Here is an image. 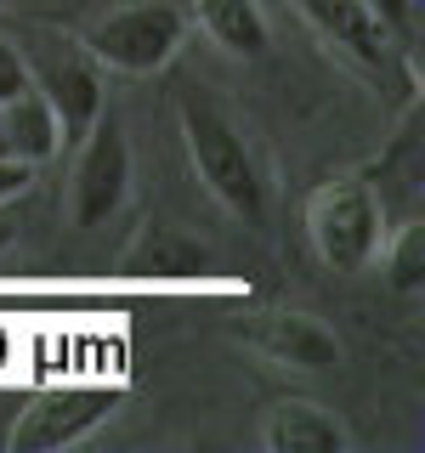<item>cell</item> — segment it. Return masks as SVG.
<instances>
[{
    "label": "cell",
    "mask_w": 425,
    "mask_h": 453,
    "mask_svg": "<svg viewBox=\"0 0 425 453\" xmlns=\"http://www.w3.org/2000/svg\"><path fill=\"white\" fill-rule=\"evenodd\" d=\"M97 57L80 46V40H46L35 57H28V85L51 103L57 113V131H63V148L91 131V119L108 108L103 96V74H97Z\"/></svg>",
    "instance_id": "obj_6"
},
{
    "label": "cell",
    "mask_w": 425,
    "mask_h": 453,
    "mask_svg": "<svg viewBox=\"0 0 425 453\" xmlns=\"http://www.w3.org/2000/svg\"><path fill=\"white\" fill-rule=\"evenodd\" d=\"M261 351L267 357H278L283 368H306V374H329L340 368V340L323 318H312V311H278V318L261 323Z\"/></svg>",
    "instance_id": "obj_10"
},
{
    "label": "cell",
    "mask_w": 425,
    "mask_h": 453,
    "mask_svg": "<svg viewBox=\"0 0 425 453\" xmlns=\"http://www.w3.org/2000/svg\"><path fill=\"white\" fill-rule=\"evenodd\" d=\"M176 125H182V148H188L193 176L205 181V193L255 233L267 221V176L255 165V153L244 148L238 125L227 119V108L198 80H182L176 85Z\"/></svg>",
    "instance_id": "obj_1"
},
{
    "label": "cell",
    "mask_w": 425,
    "mask_h": 453,
    "mask_svg": "<svg viewBox=\"0 0 425 453\" xmlns=\"http://www.w3.org/2000/svg\"><path fill=\"white\" fill-rule=\"evenodd\" d=\"M35 188V165L12 159V153H0V204H12V198H23Z\"/></svg>",
    "instance_id": "obj_16"
},
{
    "label": "cell",
    "mask_w": 425,
    "mask_h": 453,
    "mask_svg": "<svg viewBox=\"0 0 425 453\" xmlns=\"http://www.w3.org/2000/svg\"><path fill=\"white\" fill-rule=\"evenodd\" d=\"M182 40H188V12L170 0H136V6H113L85 28L80 46L103 68L120 74H159L176 63Z\"/></svg>",
    "instance_id": "obj_3"
},
{
    "label": "cell",
    "mask_w": 425,
    "mask_h": 453,
    "mask_svg": "<svg viewBox=\"0 0 425 453\" xmlns=\"http://www.w3.org/2000/svg\"><path fill=\"white\" fill-rule=\"evenodd\" d=\"M18 233H23V216L12 204H0V250H12L18 244Z\"/></svg>",
    "instance_id": "obj_17"
},
{
    "label": "cell",
    "mask_w": 425,
    "mask_h": 453,
    "mask_svg": "<svg viewBox=\"0 0 425 453\" xmlns=\"http://www.w3.org/2000/svg\"><path fill=\"white\" fill-rule=\"evenodd\" d=\"M18 91H28V51L0 35V103H12Z\"/></svg>",
    "instance_id": "obj_15"
},
{
    "label": "cell",
    "mask_w": 425,
    "mask_h": 453,
    "mask_svg": "<svg viewBox=\"0 0 425 453\" xmlns=\"http://www.w3.org/2000/svg\"><path fill=\"white\" fill-rule=\"evenodd\" d=\"M420 283H425V221H408L386 250V289L420 295Z\"/></svg>",
    "instance_id": "obj_13"
},
{
    "label": "cell",
    "mask_w": 425,
    "mask_h": 453,
    "mask_svg": "<svg viewBox=\"0 0 425 453\" xmlns=\"http://www.w3.org/2000/svg\"><path fill=\"white\" fill-rule=\"evenodd\" d=\"M0 153H6V136H0Z\"/></svg>",
    "instance_id": "obj_18"
},
{
    "label": "cell",
    "mask_w": 425,
    "mask_h": 453,
    "mask_svg": "<svg viewBox=\"0 0 425 453\" xmlns=\"http://www.w3.org/2000/svg\"><path fill=\"white\" fill-rule=\"evenodd\" d=\"M261 442L273 453H346L352 425L312 396H278L261 414Z\"/></svg>",
    "instance_id": "obj_9"
},
{
    "label": "cell",
    "mask_w": 425,
    "mask_h": 453,
    "mask_svg": "<svg viewBox=\"0 0 425 453\" xmlns=\"http://www.w3.org/2000/svg\"><path fill=\"white\" fill-rule=\"evenodd\" d=\"M0 136H6V153L23 165H46L63 153V131H57V113L51 103L28 85V91H18L12 103H0Z\"/></svg>",
    "instance_id": "obj_12"
},
{
    "label": "cell",
    "mask_w": 425,
    "mask_h": 453,
    "mask_svg": "<svg viewBox=\"0 0 425 453\" xmlns=\"http://www.w3.org/2000/svg\"><path fill=\"white\" fill-rule=\"evenodd\" d=\"M363 6H368V18L386 28L391 46L408 51L420 40V0H363Z\"/></svg>",
    "instance_id": "obj_14"
},
{
    "label": "cell",
    "mask_w": 425,
    "mask_h": 453,
    "mask_svg": "<svg viewBox=\"0 0 425 453\" xmlns=\"http://www.w3.org/2000/svg\"><path fill=\"white\" fill-rule=\"evenodd\" d=\"M295 12H301V18L318 28L346 63H358L363 74H386V68H391L397 46L386 40V28L368 18L363 0H295Z\"/></svg>",
    "instance_id": "obj_8"
},
{
    "label": "cell",
    "mask_w": 425,
    "mask_h": 453,
    "mask_svg": "<svg viewBox=\"0 0 425 453\" xmlns=\"http://www.w3.org/2000/svg\"><path fill=\"white\" fill-rule=\"evenodd\" d=\"M74 176H68V221L80 233L113 221L131 198V176H136V159H131V136H125V119L113 108H103L91 119V131L74 142Z\"/></svg>",
    "instance_id": "obj_4"
},
{
    "label": "cell",
    "mask_w": 425,
    "mask_h": 453,
    "mask_svg": "<svg viewBox=\"0 0 425 453\" xmlns=\"http://www.w3.org/2000/svg\"><path fill=\"white\" fill-rule=\"evenodd\" d=\"M193 18L210 35V46H221L238 63H261L267 46H273L261 0H193Z\"/></svg>",
    "instance_id": "obj_11"
},
{
    "label": "cell",
    "mask_w": 425,
    "mask_h": 453,
    "mask_svg": "<svg viewBox=\"0 0 425 453\" xmlns=\"http://www.w3.org/2000/svg\"><path fill=\"white\" fill-rule=\"evenodd\" d=\"M306 238H312V255L329 273H340V278L363 273L380 255V244H386V210H380L375 176L323 181L306 198Z\"/></svg>",
    "instance_id": "obj_2"
},
{
    "label": "cell",
    "mask_w": 425,
    "mask_h": 453,
    "mask_svg": "<svg viewBox=\"0 0 425 453\" xmlns=\"http://www.w3.org/2000/svg\"><path fill=\"white\" fill-rule=\"evenodd\" d=\"M120 408V386H51L40 396L12 414L0 448L6 453H57V448H74L97 431L103 419H113Z\"/></svg>",
    "instance_id": "obj_5"
},
{
    "label": "cell",
    "mask_w": 425,
    "mask_h": 453,
    "mask_svg": "<svg viewBox=\"0 0 425 453\" xmlns=\"http://www.w3.org/2000/svg\"><path fill=\"white\" fill-rule=\"evenodd\" d=\"M120 273L136 283H198L216 273V255H210L205 238L182 233L170 221H148L142 233L125 244L120 255Z\"/></svg>",
    "instance_id": "obj_7"
}]
</instances>
